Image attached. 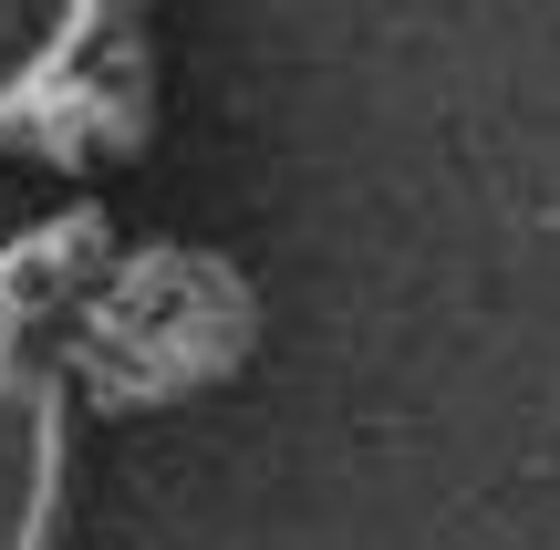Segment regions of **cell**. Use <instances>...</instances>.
<instances>
[{"instance_id":"obj_1","label":"cell","mask_w":560,"mask_h":550,"mask_svg":"<svg viewBox=\"0 0 560 550\" xmlns=\"http://www.w3.org/2000/svg\"><path fill=\"white\" fill-rule=\"evenodd\" d=\"M62 468H73V447H62V395L42 385L32 395V499H21L11 550H52L62 540Z\"/></svg>"}]
</instances>
